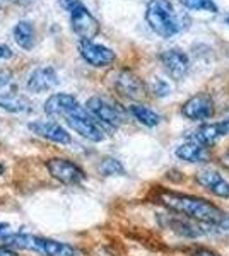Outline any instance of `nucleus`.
Returning a JSON list of instances; mask_svg holds the SVG:
<instances>
[{
    "instance_id": "20e7f679",
    "label": "nucleus",
    "mask_w": 229,
    "mask_h": 256,
    "mask_svg": "<svg viewBox=\"0 0 229 256\" xmlns=\"http://www.w3.org/2000/svg\"><path fill=\"white\" fill-rule=\"evenodd\" d=\"M65 120L81 137H84L91 142H101L105 140V126L96 120L87 110L77 104L65 114Z\"/></svg>"
},
{
    "instance_id": "c756f323",
    "label": "nucleus",
    "mask_w": 229,
    "mask_h": 256,
    "mask_svg": "<svg viewBox=\"0 0 229 256\" xmlns=\"http://www.w3.org/2000/svg\"><path fill=\"white\" fill-rule=\"evenodd\" d=\"M217 226H219L222 230H226V232H229V214H227V216H224L222 218H220V222H219Z\"/></svg>"
},
{
    "instance_id": "c85d7f7f",
    "label": "nucleus",
    "mask_w": 229,
    "mask_h": 256,
    "mask_svg": "<svg viewBox=\"0 0 229 256\" xmlns=\"http://www.w3.org/2000/svg\"><path fill=\"white\" fill-rule=\"evenodd\" d=\"M193 256H219V254H217V253H214V251H210V250H203V248H202V250H197V251H195Z\"/></svg>"
},
{
    "instance_id": "423d86ee",
    "label": "nucleus",
    "mask_w": 229,
    "mask_h": 256,
    "mask_svg": "<svg viewBox=\"0 0 229 256\" xmlns=\"http://www.w3.org/2000/svg\"><path fill=\"white\" fill-rule=\"evenodd\" d=\"M70 24L72 31L81 38V41H93L99 32V22L81 2L70 10Z\"/></svg>"
},
{
    "instance_id": "a878e982",
    "label": "nucleus",
    "mask_w": 229,
    "mask_h": 256,
    "mask_svg": "<svg viewBox=\"0 0 229 256\" xmlns=\"http://www.w3.org/2000/svg\"><path fill=\"white\" fill-rule=\"evenodd\" d=\"M12 56V52L9 46H6V44H0V60L4 58H11Z\"/></svg>"
},
{
    "instance_id": "f704fd0d",
    "label": "nucleus",
    "mask_w": 229,
    "mask_h": 256,
    "mask_svg": "<svg viewBox=\"0 0 229 256\" xmlns=\"http://www.w3.org/2000/svg\"><path fill=\"white\" fill-rule=\"evenodd\" d=\"M19 2H29V0H19Z\"/></svg>"
},
{
    "instance_id": "39448f33",
    "label": "nucleus",
    "mask_w": 229,
    "mask_h": 256,
    "mask_svg": "<svg viewBox=\"0 0 229 256\" xmlns=\"http://www.w3.org/2000/svg\"><path fill=\"white\" fill-rule=\"evenodd\" d=\"M86 106V110L105 128H118L125 122V110L108 98L94 96Z\"/></svg>"
},
{
    "instance_id": "393cba45",
    "label": "nucleus",
    "mask_w": 229,
    "mask_h": 256,
    "mask_svg": "<svg viewBox=\"0 0 229 256\" xmlns=\"http://www.w3.org/2000/svg\"><path fill=\"white\" fill-rule=\"evenodd\" d=\"M12 79V72L9 68H0V89L6 88Z\"/></svg>"
},
{
    "instance_id": "4468645a",
    "label": "nucleus",
    "mask_w": 229,
    "mask_h": 256,
    "mask_svg": "<svg viewBox=\"0 0 229 256\" xmlns=\"http://www.w3.org/2000/svg\"><path fill=\"white\" fill-rule=\"evenodd\" d=\"M197 183H200L203 188H207L215 196L229 198V183L217 171L205 169V171L197 172Z\"/></svg>"
},
{
    "instance_id": "f8f14e48",
    "label": "nucleus",
    "mask_w": 229,
    "mask_h": 256,
    "mask_svg": "<svg viewBox=\"0 0 229 256\" xmlns=\"http://www.w3.org/2000/svg\"><path fill=\"white\" fill-rule=\"evenodd\" d=\"M29 130L35 132V134L40 135V137L52 140V142H55V144H60V146H67V144H70V134H67V130L55 122L29 123Z\"/></svg>"
},
{
    "instance_id": "2f4dec72",
    "label": "nucleus",
    "mask_w": 229,
    "mask_h": 256,
    "mask_svg": "<svg viewBox=\"0 0 229 256\" xmlns=\"http://www.w3.org/2000/svg\"><path fill=\"white\" fill-rule=\"evenodd\" d=\"M7 229H9V224H6V222H0V236H7Z\"/></svg>"
},
{
    "instance_id": "9d476101",
    "label": "nucleus",
    "mask_w": 229,
    "mask_h": 256,
    "mask_svg": "<svg viewBox=\"0 0 229 256\" xmlns=\"http://www.w3.org/2000/svg\"><path fill=\"white\" fill-rule=\"evenodd\" d=\"M159 60L166 72L176 80L183 79L185 74L188 72L190 60H188V56H186V53L181 52L180 48H171V50L162 52L159 55Z\"/></svg>"
},
{
    "instance_id": "5701e85b",
    "label": "nucleus",
    "mask_w": 229,
    "mask_h": 256,
    "mask_svg": "<svg viewBox=\"0 0 229 256\" xmlns=\"http://www.w3.org/2000/svg\"><path fill=\"white\" fill-rule=\"evenodd\" d=\"M180 4L190 10L217 12V6L214 4V0H180Z\"/></svg>"
},
{
    "instance_id": "1a4fd4ad",
    "label": "nucleus",
    "mask_w": 229,
    "mask_h": 256,
    "mask_svg": "<svg viewBox=\"0 0 229 256\" xmlns=\"http://www.w3.org/2000/svg\"><path fill=\"white\" fill-rule=\"evenodd\" d=\"M113 86L122 96L134 99V101L142 99L145 96L144 82L140 80L134 72H130V70H120V72H116L115 79H113Z\"/></svg>"
},
{
    "instance_id": "aec40b11",
    "label": "nucleus",
    "mask_w": 229,
    "mask_h": 256,
    "mask_svg": "<svg viewBox=\"0 0 229 256\" xmlns=\"http://www.w3.org/2000/svg\"><path fill=\"white\" fill-rule=\"evenodd\" d=\"M220 137V132H219V126L217 123H205V125H202L198 128L197 132H195V135L191 138L197 140L198 144H202L203 147H212L215 142H217V138Z\"/></svg>"
},
{
    "instance_id": "473e14b6",
    "label": "nucleus",
    "mask_w": 229,
    "mask_h": 256,
    "mask_svg": "<svg viewBox=\"0 0 229 256\" xmlns=\"http://www.w3.org/2000/svg\"><path fill=\"white\" fill-rule=\"evenodd\" d=\"M220 162H222V166H224V168H227V169H229V150L226 152V154L222 156V159H220Z\"/></svg>"
},
{
    "instance_id": "4be33fe9",
    "label": "nucleus",
    "mask_w": 229,
    "mask_h": 256,
    "mask_svg": "<svg viewBox=\"0 0 229 256\" xmlns=\"http://www.w3.org/2000/svg\"><path fill=\"white\" fill-rule=\"evenodd\" d=\"M99 171H101L103 176H115V174H123L125 168L122 166V162H120L118 159L106 158L99 164Z\"/></svg>"
},
{
    "instance_id": "7ed1b4c3",
    "label": "nucleus",
    "mask_w": 229,
    "mask_h": 256,
    "mask_svg": "<svg viewBox=\"0 0 229 256\" xmlns=\"http://www.w3.org/2000/svg\"><path fill=\"white\" fill-rule=\"evenodd\" d=\"M4 244L19 250H33L45 256H81L74 246L53 239L31 236V234H7L4 236Z\"/></svg>"
},
{
    "instance_id": "412c9836",
    "label": "nucleus",
    "mask_w": 229,
    "mask_h": 256,
    "mask_svg": "<svg viewBox=\"0 0 229 256\" xmlns=\"http://www.w3.org/2000/svg\"><path fill=\"white\" fill-rule=\"evenodd\" d=\"M130 113L134 114L137 122H140L142 125L145 126H157L161 122V116L156 113V111H152L151 108H147V106H142V104H134L130 106Z\"/></svg>"
},
{
    "instance_id": "dca6fc26",
    "label": "nucleus",
    "mask_w": 229,
    "mask_h": 256,
    "mask_svg": "<svg viewBox=\"0 0 229 256\" xmlns=\"http://www.w3.org/2000/svg\"><path fill=\"white\" fill-rule=\"evenodd\" d=\"M176 156L181 160H186V162H203V160L209 159L207 147H203L202 144H198L197 140H193V138L181 144V146L176 148Z\"/></svg>"
},
{
    "instance_id": "a211bd4d",
    "label": "nucleus",
    "mask_w": 229,
    "mask_h": 256,
    "mask_svg": "<svg viewBox=\"0 0 229 256\" xmlns=\"http://www.w3.org/2000/svg\"><path fill=\"white\" fill-rule=\"evenodd\" d=\"M14 40L21 48L31 50L36 43V31L29 20H21L14 28Z\"/></svg>"
},
{
    "instance_id": "72a5a7b5",
    "label": "nucleus",
    "mask_w": 229,
    "mask_h": 256,
    "mask_svg": "<svg viewBox=\"0 0 229 256\" xmlns=\"http://www.w3.org/2000/svg\"><path fill=\"white\" fill-rule=\"evenodd\" d=\"M2 172H4V166L0 164V174H2Z\"/></svg>"
},
{
    "instance_id": "cd10ccee",
    "label": "nucleus",
    "mask_w": 229,
    "mask_h": 256,
    "mask_svg": "<svg viewBox=\"0 0 229 256\" xmlns=\"http://www.w3.org/2000/svg\"><path fill=\"white\" fill-rule=\"evenodd\" d=\"M0 256H19L14 250H11L9 246H0Z\"/></svg>"
},
{
    "instance_id": "7c9ffc66",
    "label": "nucleus",
    "mask_w": 229,
    "mask_h": 256,
    "mask_svg": "<svg viewBox=\"0 0 229 256\" xmlns=\"http://www.w3.org/2000/svg\"><path fill=\"white\" fill-rule=\"evenodd\" d=\"M60 2H62V6H64V7H65V9L72 10V9H74V7H76V6H77V4H79V0H60Z\"/></svg>"
},
{
    "instance_id": "f257e3e1",
    "label": "nucleus",
    "mask_w": 229,
    "mask_h": 256,
    "mask_svg": "<svg viewBox=\"0 0 229 256\" xmlns=\"http://www.w3.org/2000/svg\"><path fill=\"white\" fill-rule=\"evenodd\" d=\"M157 200L166 208L173 210L176 214H181L183 217L207 222V224H219L220 218L226 216L214 204H210V202L198 196L183 195V193H174V192H161L157 195Z\"/></svg>"
},
{
    "instance_id": "f3484780",
    "label": "nucleus",
    "mask_w": 229,
    "mask_h": 256,
    "mask_svg": "<svg viewBox=\"0 0 229 256\" xmlns=\"http://www.w3.org/2000/svg\"><path fill=\"white\" fill-rule=\"evenodd\" d=\"M0 108L11 113H29L33 110V102L23 94L4 92L0 94Z\"/></svg>"
},
{
    "instance_id": "b1692460",
    "label": "nucleus",
    "mask_w": 229,
    "mask_h": 256,
    "mask_svg": "<svg viewBox=\"0 0 229 256\" xmlns=\"http://www.w3.org/2000/svg\"><path fill=\"white\" fill-rule=\"evenodd\" d=\"M151 89H152V92L156 94L157 98H164V96H168L169 94V84L166 80H162V79H156L152 82V86H151Z\"/></svg>"
},
{
    "instance_id": "f03ea898",
    "label": "nucleus",
    "mask_w": 229,
    "mask_h": 256,
    "mask_svg": "<svg viewBox=\"0 0 229 256\" xmlns=\"http://www.w3.org/2000/svg\"><path fill=\"white\" fill-rule=\"evenodd\" d=\"M145 20L151 30L162 38H171L183 28L188 26V18L178 14L169 0H149L145 9Z\"/></svg>"
},
{
    "instance_id": "9b49d317",
    "label": "nucleus",
    "mask_w": 229,
    "mask_h": 256,
    "mask_svg": "<svg viewBox=\"0 0 229 256\" xmlns=\"http://www.w3.org/2000/svg\"><path fill=\"white\" fill-rule=\"evenodd\" d=\"M181 113L188 120H207L214 114V101L205 92L195 94L183 104Z\"/></svg>"
},
{
    "instance_id": "c9c22d12",
    "label": "nucleus",
    "mask_w": 229,
    "mask_h": 256,
    "mask_svg": "<svg viewBox=\"0 0 229 256\" xmlns=\"http://www.w3.org/2000/svg\"><path fill=\"white\" fill-rule=\"evenodd\" d=\"M227 24H229V18H227Z\"/></svg>"
},
{
    "instance_id": "0eeeda50",
    "label": "nucleus",
    "mask_w": 229,
    "mask_h": 256,
    "mask_svg": "<svg viewBox=\"0 0 229 256\" xmlns=\"http://www.w3.org/2000/svg\"><path fill=\"white\" fill-rule=\"evenodd\" d=\"M47 168L50 174L64 184H79L86 180V172L69 159H50L47 162Z\"/></svg>"
},
{
    "instance_id": "6e6552de",
    "label": "nucleus",
    "mask_w": 229,
    "mask_h": 256,
    "mask_svg": "<svg viewBox=\"0 0 229 256\" xmlns=\"http://www.w3.org/2000/svg\"><path fill=\"white\" fill-rule=\"evenodd\" d=\"M79 52H81V56L87 64L98 68L108 67V65H111L116 60L113 50L103 46V44L93 43V41H81L79 43Z\"/></svg>"
},
{
    "instance_id": "bb28decb",
    "label": "nucleus",
    "mask_w": 229,
    "mask_h": 256,
    "mask_svg": "<svg viewBox=\"0 0 229 256\" xmlns=\"http://www.w3.org/2000/svg\"><path fill=\"white\" fill-rule=\"evenodd\" d=\"M217 126H219L220 135H229V118L224 120V122L217 123Z\"/></svg>"
},
{
    "instance_id": "2eb2a0df",
    "label": "nucleus",
    "mask_w": 229,
    "mask_h": 256,
    "mask_svg": "<svg viewBox=\"0 0 229 256\" xmlns=\"http://www.w3.org/2000/svg\"><path fill=\"white\" fill-rule=\"evenodd\" d=\"M77 104H79L77 99L72 94L58 92L47 99V102H45V113L50 114V116H65Z\"/></svg>"
},
{
    "instance_id": "6ab92c4d",
    "label": "nucleus",
    "mask_w": 229,
    "mask_h": 256,
    "mask_svg": "<svg viewBox=\"0 0 229 256\" xmlns=\"http://www.w3.org/2000/svg\"><path fill=\"white\" fill-rule=\"evenodd\" d=\"M169 227L178 232L180 236H185V238H198L203 234V230L200 229V226L191 222L190 218H183V217H174L169 220Z\"/></svg>"
},
{
    "instance_id": "ddd939ff",
    "label": "nucleus",
    "mask_w": 229,
    "mask_h": 256,
    "mask_svg": "<svg viewBox=\"0 0 229 256\" xmlns=\"http://www.w3.org/2000/svg\"><path fill=\"white\" fill-rule=\"evenodd\" d=\"M58 84V76L55 72V68L52 67H41L36 68L29 74V79H28V89L31 92H45V90L53 89Z\"/></svg>"
}]
</instances>
